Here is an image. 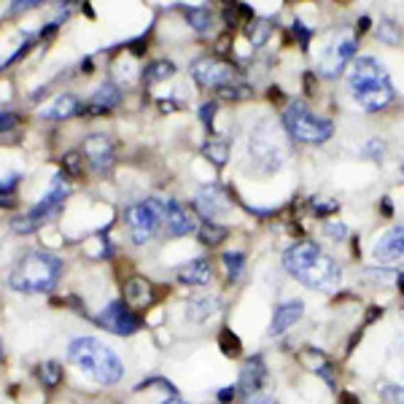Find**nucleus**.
Returning <instances> with one entry per match:
<instances>
[{
	"instance_id": "nucleus-1",
	"label": "nucleus",
	"mask_w": 404,
	"mask_h": 404,
	"mask_svg": "<svg viewBox=\"0 0 404 404\" xmlns=\"http://www.w3.org/2000/svg\"><path fill=\"white\" fill-rule=\"evenodd\" d=\"M286 272L315 291H332L342 281V269L329 254H323L315 242H296L283 254Z\"/></svg>"
},
{
	"instance_id": "nucleus-2",
	"label": "nucleus",
	"mask_w": 404,
	"mask_h": 404,
	"mask_svg": "<svg viewBox=\"0 0 404 404\" xmlns=\"http://www.w3.org/2000/svg\"><path fill=\"white\" fill-rule=\"evenodd\" d=\"M348 86L350 94L366 113H377L396 100V89L391 84L388 70L383 67V62H377L375 57H359L348 73Z\"/></svg>"
},
{
	"instance_id": "nucleus-3",
	"label": "nucleus",
	"mask_w": 404,
	"mask_h": 404,
	"mask_svg": "<svg viewBox=\"0 0 404 404\" xmlns=\"http://www.w3.org/2000/svg\"><path fill=\"white\" fill-rule=\"evenodd\" d=\"M67 359L103 386H113L124 375V364L119 356L94 337H76L67 345Z\"/></svg>"
},
{
	"instance_id": "nucleus-4",
	"label": "nucleus",
	"mask_w": 404,
	"mask_h": 404,
	"mask_svg": "<svg viewBox=\"0 0 404 404\" xmlns=\"http://www.w3.org/2000/svg\"><path fill=\"white\" fill-rule=\"evenodd\" d=\"M60 275H62L60 256L49 254V251H30L19 259L9 283L22 294H49L60 283Z\"/></svg>"
},
{
	"instance_id": "nucleus-5",
	"label": "nucleus",
	"mask_w": 404,
	"mask_h": 404,
	"mask_svg": "<svg viewBox=\"0 0 404 404\" xmlns=\"http://www.w3.org/2000/svg\"><path fill=\"white\" fill-rule=\"evenodd\" d=\"M248 154L262 173H272L283 164L288 146L272 121H262V124H256V130L248 138Z\"/></svg>"
},
{
	"instance_id": "nucleus-6",
	"label": "nucleus",
	"mask_w": 404,
	"mask_h": 404,
	"mask_svg": "<svg viewBox=\"0 0 404 404\" xmlns=\"http://www.w3.org/2000/svg\"><path fill=\"white\" fill-rule=\"evenodd\" d=\"M283 127L286 133L291 135L299 143H310V146H318L326 143L332 133H335V124L323 116H315L305 103H291L283 113Z\"/></svg>"
},
{
	"instance_id": "nucleus-7",
	"label": "nucleus",
	"mask_w": 404,
	"mask_h": 404,
	"mask_svg": "<svg viewBox=\"0 0 404 404\" xmlns=\"http://www.w3.org/2000/svg\"><path fill=\"white\" fill-rule=\"evenodd\" d=\"M164 211H167V202L159 200H143L127 211V227L135 245H143L157 235V229L164 221Z\"/></svg>"
},
{
	"instance_id": "nucleus-8",
	"label": "nucleus",
	"mask_w": 404,
	"mask_h": 404,
	"mask_svg": "<svg viewBox=\"0 0 404 404\" xmlns=\"http://www.w3.org/2000/svg\"><path fill=\"white\" fill-rule=\"evenodd\" d=\"M97 323H100L103 329H108V332H113V335L130 337L135 335V332H140L143 318H140L138 313H133L127 302L116 299V302H111V305L103 308V313L97 315Z\"/></svg>"
},
{
	"instance_id": "nucleus-9",
	"label": "nucleus",
	"mask_w": 404,
	"mask_h": 404,
	"mask_svg": "<svg viewBox=\"0 0 404 404\" xmlns=\"http://www.w3.org/2000/svg\"><path fill=\"white\" fill-rule=\"evenodd\" d=\"M191 76L205 89H224L229 84H235L237 73H235V67L229 65V62H221L215 57H200L191 65Z\"/></svg>"
},
{
	"instance_id": "nucleus-10",
	"label": "nucleus",
	"mask_w": 404,
	"mask_h": 404,
	"mask_svg": "<svg viewBox=\"0 0 404 404\" xmlns=\"http://www.w3.org/2000/svg\"><path fill=\"white\" fill-rule=\"evenodd\" d=\"M353 54H356V40L350 38V35L340 38L337 43H332V46L321 54V60H318V73L335 79V76L342 73V67L348 65Z\"/></svg>"
},
{
	"instance_id": "nucleus-11",
	"label": "nucleus",
	"mask_w": 404,
	"mask_h": 404,
	"mask_svg": "<svg viewBox=\"0 0 404 404\" xmlns=\"http://www.w3.org/2000/svg\"><path fill=\"white\" fill-rule=\"evenodd\" d=\"M264 383H267V364H264V359L262 356L245 359L240 369V380H237V391L245 393L248 399H254V396H262Z\"/></svg>"
},
{
	"instance_id": "nucleus-12",
	"label": "nucleus",
	"mask_w": 404,
	"mask_h": 404,
	"mask_svg": "<svg viewBox=\"0 0 404 404\" xmlns=\"http://www.w3.org/2000/svg\"><path fill=\"white\" fill-rule=\"evenodd\" d=\"M67 194H70V189H67V184H62V178L57 175V178L52 181L49 194H46V197H43V200H40L27 215H30V218H33L38 227L43 224V221H52L54 215L60 213V208H62V202L67 200Z\"/></svg>"
},
{
	"instance_id": "nucleus-13",
	"label": "nucleus",
	"mask_w": 404,
	"mask_h": 404,
	"mask_svg": "<svg viewBox=\"0 0 404 404\" xmlns=\"http://www.w3.org/2000/svg\"><path fill=\"white\" fill-rule=\"evenodd\" d=\"M84 154L89 159L92 173L103 175L113 167V146H111V140H108L106 135H89L84 140Z\"/></svg>"
},
{
	"instance_id": "nucleus-14",
	"label": "nucleus",
	"mask_w": 404,
	"mask_h": 404,
	"mask_svg": "<svg viewBox=\"0 0 404 404\" xmlns=\"http://www.w3.org/2000/svg\"><path fill=\"white\" fill-rule=\"evenodd\" d=\"M372 256L377 264H391L404 259V227H393L386 235H380V240L372 248Z\"/></svg>"
},
{
	"instance_id": "nucleus-15",
	"label": "nucleus",
	"mask_w": 404,
	"mask_h": 404,
	"mask_svg": "<svg viewBox=\"0 0 404 404\" xmlns=\"http://www.w3.org/2000/svg\"><path fill=\"white\" fill-rule=\"evenodd\" d=\"M194 208L205 215V221L215 224V218L229 211V200L218 186H202L200 194H197V200H194Z\"/></svg>"
},
{
	"instance_id": "nucleus-16",
	"label": "nucleus",
	"mask_w": 404,
	"mask_h": 404,
	"mask_svg": "<svg viewBox=\"0 0 404 404\" xmlns=\"http://www.w3.org/2000/svg\"><path fill=\"white\" fill-rule=\"evenodd\" d=\"M305 315V302L302 299H288L275 308L272 313V323H269V337H281L286 335L299 318Z\"/></svg>"
},
{
	"instance_id": "nucleus-17",
	"label": "nucleus",
	"mask_w": 404,
	"mask_h": 404,
	"mask_svg": "<svg viewBox=\"0 0 404 404\" xmlns=\"http://www.w3.org/2000/svg\"><path fill=\"white\" fill-rule=\"evenodd\" d=\"M164 221H167V235L173 237H184L189 232H194V218L184 205L178 202H167V211H164Z\"/></svg>"
},
{
	"instance_id": "nucleus-18",
	"label": "nucleus",
	"mask_w": 404,
	"mask_h": 404,
	"mask_svg": "<svg viewBox=\"0 0 404 404\" xmlns=\"http://www.w3.org/2000/svg\"><path fill=\"white\" fill-rule=\"evenodd\" d=\"M76 113H81V100L76 94H60V97L52 100L49 106L40 108V116H43V119H52V121L70 119V116H76Z\"/></svg>"
},
{
	"instance_id": "nucleus-19",
	"label": "nucleus",
	"mask_w": 404,
	"mask_h": 404,
	"mask_svg": "<svg viewBox=\"0 0 404 404\" xmlns=\"http://www.w3.org/2000/svg\"><path fill=\"white\" fill-rule=\"evenodd\" d=\"M211 278H213V267L208 259H194L186 267L178 269V281L184 286H208Z\"/></svg>"
},
{
	"instance_id": "nucleus-20",
	"label": "nucleus",
	"mask_w": 404,
	"mask_h": 404,
	"mask_svg": "<svg viewBox=\"0 0 404 404\" xmlns=\"http://www.w3.org/2000/svg\"><path fill=\"white\" fill-rule=\"evenodd\" d=\"M121 103V92L116 84H103L97 86L92 94V103H89V113L100 116V113H108L111 108H116Z\"/></svg>"
},
{
	"instance_id": "nucleus-21",
	"label": "nucleus",
	"mask_w": 404,
	"mask_h": 404,
	"mask_svg": "<svg viewBox=\"0 0 404 404\" xmlns=\"http://www.w3.org/2000/svg\"><path fill=\"white\" fill-rule=\"evenodd\" d=\"M124 302L135 305V308H148L154 302V291H151V283L143 278H133V281L124 286Z\"/></svg>"
},
{
	"instance_id": "nucleus-22",
	"label": "nucleus",
	"mask_w": 404,
	"mask_h": 404,
	"mask_svg": "<svg viewBox=\"0 0 404 404\" xmlns=\"http://www.w3.org/2000/svg\"><path fill=\"white\" fill-rule=\"evenodd\" d=\"M221 313V299H215V296H200V299H191L186 308V315L191 321H208V318H213Z\"/></svg>"
},
{
	"instance_id": "nucleus-23",
	"label": "nucleus",
	"mask_w": 404,
	"mask_h": 404,
	"mask_svg": "<svg viewBox=\"0 0 404 404\" xmlns=\"http://www.w3.org/2000/svg\"><path fill=\"white\" fill-rule=\"evenodd\" d=\"M175 73V65L170 60H157V62H151V65L143 70V81H146L148 86L151 84H159V81H167L170 76Z\"/></svg>"
},
{
	"instance_id": "nucleus-24",
	"label": "nucleus",
	"mask_w": 404,
	"mask_h": 404,
	"mask_svg": "<svg viewBox=\"0 0 404 404\" xmlns=\"http://www.w3.org/2000/svg\"><path fill=\"white\" fill-rule=\"evenodd\" d=\"M184 16H186V22L194 27L197 33L211 30V22H213V13H211V9H205V6H191V9L184 11Z\"/></svg>"
},
{
	"instance_id": "nucleus-25",
	"label": "nucleus",
	"mask_w": 404,
	"mask_h": 404,
	"mask_svg": "<svg viewBox=\"0 0 404 404\" xmlns=\"http://www.w3.org/2000/svg\"><path fill=\"white\" fill-rule=\"evenodd\" d=\"M202 151H205V157L213 162V164H218V167H221V164H227V159H229V143L227 140H208Z\"/></svg>"
},
{
	"instance_id": "nucleus-26",
	"label": "nucleus",
	"mask_w": 404,
	"mask_h": 404,
	"mask_svg": "<svg viewBox=\"0 0 404 404\" xmlns=\"http://www.w3.org/2000/svg\"><path fill=\"white\" fill-rule=\"evenodd\" d=\"M38 377H40V383H43L46 388H57V386H60V380H62V366H60L57 361L40 364Z\"/></svg>"
},
{
	"instance_id": "nucleus-27",
	"label": "nucleus",
	"mask_w": 404,
	"mask_h": 404,
	"mask_svg": "<svg viewBox=\"0 0 404 404\" xmlns=\"http://www.w3.org/2000/svg\"><path fill=\"white\" fill-rule=\"evenodd\" d=\"M224 267H227L229 283L240 281L242 269H245V256L240 251H229V254H224Z\"/></svg>"
},
{
	"instance_id": "nucleus-28",
	"label": "nucleus",
	"mask_w": 404,
	"mask_h": 404,
	"mask_svg": "<svg viewBox=\"0 0 404 404\" xmlns=\"http://www.w3.org/2000/svg\"><path fill=\"white\" fill-rule=\"evenodd\" d=\"M269 33H272V25H269V22H262V19H251V25H248V38H251V43H254L256 49L267 43Z\"/></svg>"
},
{
	"instance_id": "nucleus-29",
	"label": "nucleus",
	"mask_w": 404,
	"mask_h": 404,
	"mask_svg": "<svg viewBox=\"0 0 404 404\" xmlns=\"http://www.w3.org/2000/svg\"><path fill=\"white\" fill-rule=\"evenodd\" d=\"M227 227H218V224H211V221H205V227L200 229V240L205 245H218L221 240H227Z\"/></svg>"
},
{
	"instance_id": "nucleus-30",
	"label": "nucleus",
	"mask_w": 404,
	"mask_h": 404,
	"mask_svg": "<svg viewBox=\"0 0 404 404\" xmlns=\"http://www.w3.org/2000/svg\"><path fill=\"white\" fill-rule=\"evenodd\" d=\"M377 38L383 40V43H391V46H396V43L402 40L399 25H393L391 19H383V22H380V27H377Z\"/></svg>"
},
{
	"instance_id": "nucleus-31",
	"label": "nucleus",
	"mask_w": 404,
	"mask_h": 404,
	"mask_svg": "<svg viewBox=\"0 0 404 404\" xmlns=\"http://www.w3.org/2000/svg\"><path fill=\"white\" fill-rule=\"evenodd\" d=\"M218 94H221L224 100H235V103H237V100H248V97L254 94V89H251L248 84H237V81H235V84H229L224 89H218Z\"/></svg>"
},
{
	"instance_id": "nucleus-32",
	"label": "nucleus",
	"mask_w": 404,
	"mask_h": 404,
	"mask_svg": "<svg viewBox=\"0 0 404 404\" xmlns=\"http://www.w3.org/2000/svg\"><path fill=\"white\" fill-rule=\"evenodd\" d=\"M218 345H221V350L227 353V356H240V340H237V335H232L229 329H224L221 335H218Z\"/></svg>"
},
{
	"instance_id": "nucleus-33",
	"label": "nucleus",
	"mask_w": 404,
	"mask_h": 404,
	"mask_svg": "<svg viewBox=\"0 0 404 404\" xmlns=\"http://www.w3.org/2000/svg\"><path fill=\"white\" fill-rule=\"evenodd\" d=\"M62 170H65V175H70V178H79L81 175V154L79 151H67L65 157H62Z\"/></svg>"
},
{
	"instance_id": "nucleus-34",
	"label": "nucleus",
	"mask_w": 404,
	"mask_h": 404,
	"mask_svg": "<svg viewBox=\"0 0 404 404\" xmlns=\"http://www.w3.org/2000/svg\"><path fill=\"white\" fill-rule=\"evenodd\" d=\"M380 399L383 404H404V386H383Z\"/></svg>"
},
{
	"instance_id": "nucleus-35",
	"label": "nucleus",
	"mask_w": 404,
	"mask_h": 404,
	"mask_svg": "<svg viewBox=\"0 0 404 404\" xmlns=\"http://www.w3.org/2000/svg\"><path fill=\"white\" fill-rule=\"evenodd\" d=\"M11 229L13 232H19V235H30V232H35L38 229V224L30 218V215H16L11 221Z\"/></svg>"
},
{
	"instance_id": "nucleus-36",
	"label": "nucleus",
	"mask_w": 404,
	"mask_h": 404,
	"mask_svg": "<svg viewBox=\"0 0 404 404\" xmlns=\"http://www.w3.org/2000/svg\"><path fill=\"white\" fill-rule=\"evenodd\" d=\"M364 151H366L372 159H383V157H386V143H383V140H369Z\"/></svg>"
},
{
	"instance_id": "nucleus-37",
	"label": "nucleus",
	"mask_w": 404,
	"mask_h": 404,
	"mask_svg": "<svg viewBox=\"0 0 404 404\" xmlns=\"http://www.w3.org/2000/svg\"><path fill=\"white\" fill-rule=\"evenodd\" d=\"M19 181H22V175H9V178H6V181H0V194H11L13 189L19 186Z\"/></svg>"
},
{
	"instance_id": "nucleus-38",
	"label": "nucleus",
	"mask_w": 404,
	"mask_h": 404,
	"mask_svg": "<svg viewBox=\"0 0 404 404\" xmlns=\"http://www.w3.org/2000/svg\"><path fill=\"white\" fill-rule=\"evenodd\" d=\"M294 35H299V43H302V49H308L313 30H308V27L302 25V22H294Z\"/></svg>"
},
{
	"instance_id": "nucleus-39",
	"label": "nucleus",
	"mask_w": 404,
	"mask_h": 404,
	"mask_svg": "<svg viewBox=\"0 0 404 404\" xmlns=\"http://www.w3.org/2000/svg\"><path fill=\"white\" fill-rule=\"evenodd\" d=\"M200 116H202V121L211 127L213 119H215V103H205V106L200 108Z\"/></svg>"
},
{
	"instance_id": "nucleus-40",
	"label": "nucleus",
	"mask_w": 404,
	"mask_h": 404,
	"mask_svg": "<svg viewBox=\"0 0 404 404\" xmlns=\"http://www.w3.org/2000/svg\"><path fill=\"white\" fill-rule=\"evenodd\" d=\"M326 235H332L337 240H342L345 235H348V227L345 224H326Z\"/></svg>"
},
{
	"instance_id": "nucleus-41",
	"label": "nucleus",
	"mask_w": 404,
	"mask_h": 404,
	"mask_svg": "<svg viewBox=\"0 0 404 404\" xmlns=\"http://www.w3.org/2000/svg\"><path fill=\"white\" fill-rule=\"evenodd\" d=\"M16 113H0V133H6V130H11L16 127Z\"/></svg>"
},
{
	"instance_id": "nucleus-42",
	"label": "nucleus",
	"mask_w": 404,
	"mask_h": 404,
	"mask_svg": "<svg viewBox=\"0 0 404 404\" xmlns=\"http://www.w3.org/2000/svg\"><path fill=\"white\" fill-rule=\"evenodd\" d=\"M35 6H38V0H19V3H13L11 6V13L30 11V9H35Z\"/></svg>"
},
{
	"instance_id": "nucleus-43",
	"label": "nucleus",
	"mask_w": 404,
	"mask_h": 404,
	"mask_svg": "<svg viewBox=\"0 0 404 404\" xmlns=\"http://www.w3.org/2000/svg\"><path fill=\"white\" fill-rule=\"evenodd\" d=\"M235 393H237V386H227V388H221L218 391V402L229 404L232 399H235Z\"/></svg>"
},
{
	"instance_id": "nucleus-44",
	"label": "nucleus",
	"mask_w": 404,
	"mask_h": 404,
	"mask_svg": "<svg viewBox=\"0 0 404 404\" xmlns=\"http://www.w3.org/2000/svg\"><path fill=\"white\" fill-rule=\"evenodd\" d=\"M248 404H278V402H272L267 396H254V399H248Z\"/></svg>"
},
{
	"instance_id": "nucleus-45",
	"label": "nucleus",
	"mask_w": 404,
	"mask_h": 404,
	"mask_svg": "<svg viewBox=\"0 0 404 404\" xmlns=\"http://www.w3.org/2000/svg\"><path fill=\"white\" fill-rule=\"evenodd\" d=\"M366 27H369V16H361V19H359V25H356V30H359V33H364Z\"/></svg>"
},
{
	"instance_id": "nucleus-46",
	"label": "nucleus",
	"mask_w": 404,
	"mask_h": 404,
	"mask_svg": "<svg viewBox=\"0 0 404 404\" xmlns=\"http://www.w3.org/2000/svg\"><path fill=\"white\" fill-rule=\"evenodd\" d=\"M159 108H162V111H164V113H170V111H173V103H167V100H159Z\"/></svg>"
},
{
	"instance_id": "nucleus-47",
	"label": "nucleus",
	"mask_w": 404,
	"mask_h": 404,
	"mask_svg": "<svg viewBox=\"0 0 404 404\" xmlns=\"http://www.w3.org/2000/svg\"><path fill=\"white\" fill-rule=\"evenodd\" d=\"M340 404H359V402H356V396H350V393H345V396L340 399Z\"/></svg>"
},
{
	"instance_id": "nucleus-48",
	"label": "nucleus",
	"mask_w": 404,
	"mask_h": 404,
	"mask_svg": "<svg viewBox=\"0 0 404 404\" xmlns=\"http://www.w3.org/2000/svg\"><path fill=\"white\" fill-rule=\"evenodd\" d=\"M162 404H189V402H184V399H178V396H170V399H164Z\"/></svg>"
},
{
	"instance_id": "nucleus-49",
	"label": "nucleus",
	"mask_w": 404,
	"mask_h": 404,
	"mask_svg": "<svg viewBox=\"0 0 404 404\" xmlns=\"http://www.w3.org/2000/svg\"><path fill=\"white\" fill-rule=\"evenodd\" d=\"M43 94H46V89H38V92H33V100H40Z\"/></svg>"
},
{
	"instance_id": "nucleus-50",
	"label": "nucleus",
	"mask_w": 404,
	"mask_h": 404,
	"mask_svg": "<svg viewBox=\"0 0 404 404\" xmlns=\"http://www.w3.org/2000/svg\"><path fill=\"white\" fill-rule=\"evenodd\" d=\"M402 286H404V272H402Z\"/></svg>"
},
{
	"instance_id": "nucleus-51",
	"label": "nucleus",
	"mask_w": 404,
	"mask_h": 404,
	"mask_svg": "<svg viewBox=\"0 0 404 404\" xmlns=\"http://www.w3.org/2000/svg\"><path fill=\"white\" fill-rule=\"evenodd\" d=\"M0 356H3V350H0Z\"/></svg>"
}]
</instances>
